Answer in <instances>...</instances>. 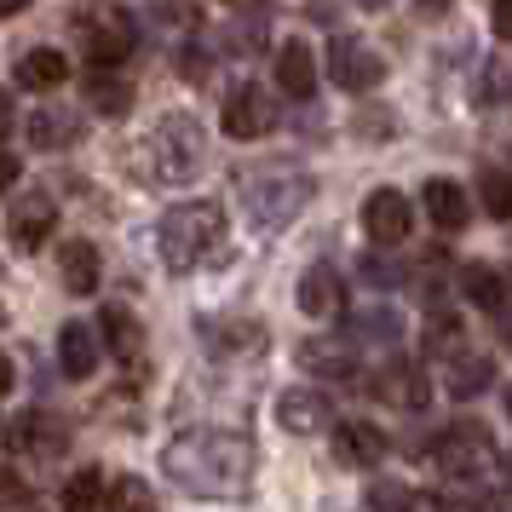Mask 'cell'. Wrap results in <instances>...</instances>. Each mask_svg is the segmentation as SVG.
Here are the masks:
<instances>
[{"label": "cell", "instance_id": "36", "mask_svg": "<svg viewBox=\"0 0 512 512\" xmlns=\"http://www.w3.org/2000/svg\"><path fill=\"white\" fill-rule=\"evenodd\" d=\"M12 121H18V110H12V93H6V87H0V139H6V133H12Z\"/></svg>", "mask_w": 512, "mask_h": 512}, {"label": "cell", "instance_id": "29", "mask_svg": "<svg viewBox=\"0 0 512 512\" xmlns=\"http://www.w3.org/2000/svg\"><path fill=\"white\" fill-rule=\"evenodd\" d=\"M369 512H415V489L397 484V478H380V484H369Z\"/></svg>", "mask_w": 512, "mask_h": 512}, {"label": "cell", "instance_id": "34", "mask_svg": "<svg viewBox=\"0 0 512 512\" xmlns=\"http://www.w3.org/2000/svg\"><path fill=\"white\" fill-rule=\"evenodd\" d=\"M363 277H369L374 288H380V282H397V265H386L380 254H369V259H363Z\"/></svg>", "mask_w": 512, "mask_h": 512}, {"label": "cell", "instance_id": "32", "mask_svg": "<svg viewBox=\"0 0 512 512\" xmlns=\"http://www.w3.org/2000/svg\"><path fill=\"white\" fill-rule=\"evenodd\" d=\"M484 98H489V104H501V98H507V58H489V70H484Z\"/></svg>", "mask_w": 512, "mask_h": 512}, {"label": "cell", "instance_id": "39", "mask_svg": "<svg viewBox=\"0 0 512 512\" xmlns=\"http://www.w3.org/2000/svg\"><path fill=\"white\" fill-rule=\"evenodd\" d=\"M12 179H18V162H12V156H0V196L12 190Z\"/></svg>", "mask_w": 512, "mask_h": 512}, {"label": "cell", "instance_id": "3", "mask_svg": "<svg viewBox=\"0 0 512 512\" xmlns=\"http://www.w3.org/2000/svg\"><path fill=\"white\" fill-rule=\"evenodd\" d=\"M196 162H202V127L179 110L156 121V133L144 144V185H179L196 173Z\"/></svg>", "mask_w": 512, "mask_h": 512}, {"label": "cell", "instance_id": "12", "mask_svg": "<svg viewBox=\"0 0 512 512\" xmlns=\"http://www.w3.org/2000/svg\"><path fill=\"white\" fill-rule=\"evenodd\" d=\"M300 311L317 317V323H328V317L346 311V282L334 277V265H311L300 277Z\"/></svg>", "mask_w": 512, "mask_h": 512}, {"label": "cell", "instance_id": "25", "mask_svg": "<svg viewBox=\"0 0 512 512\" xmlns=\"http://www.w3.org/2000/svg\"><path fill=\"white\" fill-rule=\"evenodd\" d=\"M300 363H305L311 374H334V380H351V374H357L351 351L334 346V340H305V346H300Z\"/></svg>", "mask_w": 512, "mask_h": 512}, {"label": "cell", "instance_id": "16", "mask_svg": "<svg viewBox=\"0 0 512 512\" xmlns=\"http://www.w3.org/2000/svg\"><path fill=\"white\" fill-rule=\"evenodd\" d=\"M334 455H340L346 466H380L386 432H380L374 420H346V426H334Z\"/></svg>", "mask_w": 512, "mask_h": 512}, {"label": "cell", "instance_id": "18", "mask_svg": "<svg viewBox=\"0 0 512 512\" xmlns=\"http://www.w3.org/2000/svg\"><path fill=\"white\" fill-rule=\"evenodd\" d=\"M58 369L70 380H87L98 369V334L87 323H64L58 328Z\"/></svg>", "mask_w": 512, "mask_h": 512}, {"label": "cell", "instance_id": "2", "mask_svg": "<svg viewBox=\"0 0 512 512\" xmlns=\"http://www.w3.org/2000/svg\"><path fill=\"white\" fill-rule=\"evenodd\" d=\"M156 248H162V265L173 277L208 265L225 248V208L219 202H179V208H167L162 231H156Z\"/></svg>", "mask_w": 512, "mask_h": 512}, {"label": "cell", "instance_id": "6", "mask_svg": "<svg viewBox=\"0 0 512 512\" xmlns=\"http://www.w3.org/2000/svg\"><path fill=\"white\" fill-rule=\"evenodd\" d=\"M219 133L236 144H254L265 133H277V98L265 93V87H236L225 98V110H219Z\"/></svg>", "mask_w": 512, "mask_h": 512}, {"label": "cell", "instance_id": "21", "mask_svg": "<svg viewBox=\"0 0 512 512\" xmlns=\"http://www.w3.org/2000/svg\"><path fill=\"white\" fill-rule=\"evenodd\" d=\"M64 512H116V489L104 484V472H75L64 484Z\"/></svg>", "mask_w": 512, "mask_h": 512}, {"label": "cell", "instance_id": "7", "mask_svg": "<svg viewBox=\"0 0 512 512\" xmlns=\"http://www.w3.org/2000/svg\"><path fill=\"white\" fill-rule=\"evenodd\" d=\"M328 75H334V87H346V93L363 98L386 81V64H380V52H369L357 35H334V41H328Z\"/></svg>", "mask_w": 512, "mask_h": 512}, {"label": "cell", "instance_id": "19", "mask_svg": "<svg viewBox=\"0 0 512 512\" xmlns=\"http://www.w3.org/2000/svg\"><path fill=\"white\" fill-rule=\"evenodd\" d=\"M277 87L288 98L317 93V64H311V47H305V41H288V47L277 52Z\"/></svg>", "mask_w": 512, "mask_h": 512}, {"label": "cell", "instance_id": "15", "mask_svg": "<svg viewBox=\"0 0 512 512\" xmlns=\"http://www.w3.org/2000/svg\"><path fill=\"white\" fill-rule=\"evenodd\" d=\"M81 35H87L81 47H87V58H93L98 70H104V64H121V58L133 52V35L121 29V12H110V18H87V12H81Z\"/></svg>", "mask_w": 512, "mask_h": 512}, {"label": "cell", "instance_id": "5", "mask_svg": "<svg viewBox=\"0 0 512 512\" xmlns=\"http://www.w3.org/2000/svg\"><path fill=\"white\" fill-rule=\"evenodd\" d=\"M305 202H311V179L305 173H259L254 185H248V208H254V219L265 231L288 225Z\"/></svg>", "mask_w": 512, "mask_h": 512}, {"label": "cell", "instance_id": "31", "mask_svg": "<svg viewBox=\"0 0 512 512\" xmlns=\"http://www.w3.org/2000/svg\"><path fill=\"white\" fill-rule=\"evenodd\" d=\"M116 495H121V501H116V512H156V501H150V489H144L139 478H121V484H116Z\"/></svg>", "mask_w": 512, "mask_h": 512}, {"label": "cell", "instance_id": "27", "mask_svg": "<svg viewBox=\"0 0 512 512\" xmlns=\"http://www.w3.org/2000/svg\"><path fill=\"white\" fill-rule=\"evenodd\" d=\"M29 139L41 144V150H58V144H75V116H64V110H41V116L29 121Z\"/></svg>", "mask_w": 512, "mask_h": 512}, {"label": "cell", "instance_id": "9", "mask_svg": "<svg viewBox=\"0 0 512 512\" xmlns=\"http://www.w3.org/2000/svg\"><path fill=\"white\" fill-rule=\"evenodd\" d=\"M277 420L282 432H294V438H311V432H328L334 426V409H328V397L317 386H288L277 397Z\"/></svg>", "mask_w": 512, "mask_h": 512}, {"label": "cell", "instance_id": "13", "mask_svg": "<svg viewBox=\"0 0 512 512\" xmlns=\"http://www.w3.org/2000/svg\"><path fill=\"white\" fill-rule=\"evenodd\" d=\"M420 202H426V219H432L438 231H461L466 219H472V196H466L455 179H426V185H420Z\"/></svg>", "mask_w": 512, "mask_h": 512}, {"label": "cell", "instance_id": "17", "mask_svg": "<svg viewBox=\"0 0 512 512\" xmlns=\"http://www.w3.org/2000/svg\"><path fill=\"white\" fill-rule=\"evenodd\" d=\"M58 271H64V288L70 294H98V277H104V259H98L93 242H64L58 248Z\"/></svg>", "mask_w": 512, "mask_h": 512}, {"label": "cell", "instance_id": "1", "mask_svg": "<svg viewBox=\"0 0 512 512\" xmlns=\"http://www.w3.org/2000/svg\"><path fill=\"white\" fill-rule=\"evenodd\" d=\"M162 472L196 501H236L248 478H254V443L242 432H219V426H196L162 449Z\"/></svg>", "mask_w": 512, "mask_h": 512}, {"label": "cell", "instance_id": "11", "mask_svg": "<svg viewBox=\"0 0 512 512\" xmlns=\"http://www.w3.org/2000/svg\"><path fill=\"white\" fill-rule=\"evenodd\" d=\"M374 392L386 397V403H397V409H420V403L432 397V380H426V369H420V363L392 357L386 369L374 374Z\"/></svg>", "mask_w": 512, "mask_h": 512}, {"label": "cell", "instance_id": "10", "mask_svg": "<svg viewBox=\"0 0 512 512\" xmlns=\"http://www.w3.org/2000/svg\"><path fill=\"white\" fill-rule=\"evenodd\" d=\"M12 443H18L24 455L52 461V455L70 449V426H64L58 415H47V409H29V415H18V426H12Z\"/></svg>", "mask_w": 512, "mask_h": 512}, {"label": "cell", "instance_id": "20", "mask_svg": "<svg viewBox=\"0 0 512 512\" xmlns=\"http://www.w3.org/2000/svg\"><path fill=\"white\" fill-rule=\"evenodd\" d=\"M461 294L478 305L484 317H501V311H507V277H501L495 265H466L461 271Z\"/></svg>", "mask_w": 512, "mask_h": 512}, {"label": "cell", "instance_id": "28", "mask_svg": "<svg viewBox=\"0 0 512 512\" xmlns=\"http://www.w3.org/2000/svg\"><path fill=\"white\" fill-rule=\"evenodd\" d=\"M104 340H110V351H121V357H139V346H144L139 323H133L121 305H110V311H104Z\"/></svg>", "mask_w": 512, "mask_h": 512}, {"label": "cell", "instance_id": "23", "mask_svg": "<svg viewBox=\"0 0 512 512\" xmlns=\"http://www.w3.org/2000/svg\"><path fill=\"white\" fill-rule=\"evenodd\" d=\"M18 81L24 87H64L70 81V58L64 52H52V47H41V52H24V64H18Z\"/></svg>", "mask_w": 512, "mask_h": 512}, {"label": "cell", "instance_id": "40", "mask_svg": "<svg viewBox=\"0 0 512 512\" xmlns=\"http://www.w3.org/2000/svg\"><path fill=\"white\" fill-rule=\"evenodd\" d=\"M0 323H6V311H0Z\"/></svg>", "mask_w": 512, "mask_h": 512}, {"label": "cell", "instance_id": "37", "mask_svg": "<svg viewBox=\"0 0 512 512\" xmlns=\"http://www.w3.org/2000/svg\"><path fill=\"white\" fill-rule=\"evenodd\" d=\"M0 495H12V501H24L29 489H24V478H12V472H0Z\"/></svg>", "mask_w": 512, "mask_h": 512}, {"label": "cell", "instance_id": "4", "mask_svg": "<svg viewBox=\"0 0 512 512\" xmlns=\"http://www.w3.org/2000/svg\"><path fill=\"white\" fill-rule=\"evenodd\" d=\"M432 461H438L449 478H461V484L472 489V478L495 461V438H489V426H478V420H455L449 432L432 438Z\"/></svg>", "mask_w": 512, "mask_h": 512}, {"label": "cell", "instance_id": "33", "mask_svg": "<svg viewBox=\"0 0 512 512\" xmlns=\"http://www.w3.org/2000/svg\"><path fill=\"white\" fill-rule=\"evenodd\" d=\"M455 340H461V323H455L449 311H438V317H432V346H455Z\"/></svg>", "mask_w": 512, "mask_h": 512}, {"label": "cell", "instance_id": "30", "mask_svg": "<svg viewBox=\"0 0 512 512\" xmlns=\"http://www.w3.org/2000/svg\"><path fill=\"white\" fill-rule=\"evenodd\" d=\"M484 208H489V219H512V179H507V167H484Z\"/></svg>", "mask_w": 512, "mask_h": 512}, {"label": "cell", "instance_id": "26", "mask_svg": "<svg viewBox=\"0 0 512 512\" xmlns=\"http://www.w3.org/2000/svg\"><path fill=\"white\" fill-rule=\"evenodd\" d=\"M351 334L369 340V346H392L397 334H403V317L386 311V305H380V311H357V317H351Z\"/></svg>", "mask_w": 512, "mask_h": 512}, {"label": "cell", "instance_id": "38", "mask_svg": "<svg viewBox=\"0 0 512 512\" xmlns=\"http://www.w3.org/2000/svg\"><path fill=\"white\" fill-rule=\"evenodd\" d=\"M12 380H18V369H12V357L0 351V397H12Z\"/></svg>", "mask_w": 512, "mask_h": 512}, {"label": "cell", "instance_id": "22", "mask_svg": "<svg viewBox=\"0 0 512 512\" xmlns=\"http://www.w3.org/2000/svg\"><path fill=\"white\" fill-rule=\"evenodd\" d=\"M489 380H495V363H489V357H455V363H449V380H443V392L455 397V403H466V397L489 392Z\"/></svg>", "mask_w": 512, "mask_h": 512}, {"label": "cell", "instance_id": "8", "mask_svg": "<svg viewBox=\"0 0 512 512\" xmlns=\"http://www.w3.org/2000/svg\"><path fill=\"white\" fill-rule=\"evenodd\" d=\"M409 225H415V213H409V196L403 190H369L363 196V231H369V242L397 248L409 236Z\"/></svg>", "mask_w": 512, "mask_h": 512}, {"label": "cell", "instance_id": "24", "mask_svg": "<svg viewBox=\"0 0 512 512\" xmlns=\"http://www.w3.org/2000/svg\"><path fill=\"white\" fill-rule=\"evenodd\" d=\"M87 104H93L98 116H127L133 110V87L110 70H93L87 75Z\"/></svg>", "mask_w": 512, "mask_h": 512}, {"label": "cell", "instance_id": "14", "mask_svg": "<svg viewBox=\"0 0 512 512\" xmlns=\"http://www.w3.org/2000/svg\"><path fill=\"white\" fill-rule=\"evenodd\" d=\"M52 225H58V202L41 196V190H29L24 202L12 208V225H6V231H12L18 248H41V242L52 236Z\"/></svg>", "mask_w": 512, "mask_h": 512}, {"label": "cell", "instance_id": "35", "mask_svg": "<svg viewBox=\"0 0 512 512\" xmlns=\"http://www.w3.org/2000/svg\"><path fill=\"white\" fill-rule=\"evenodd\" d=\"M363 127H369V139H397V133H392L397 121L392 116H363Z\"/></svg>", "mask_w": 512, "mask_h": 512}]
</instances>
